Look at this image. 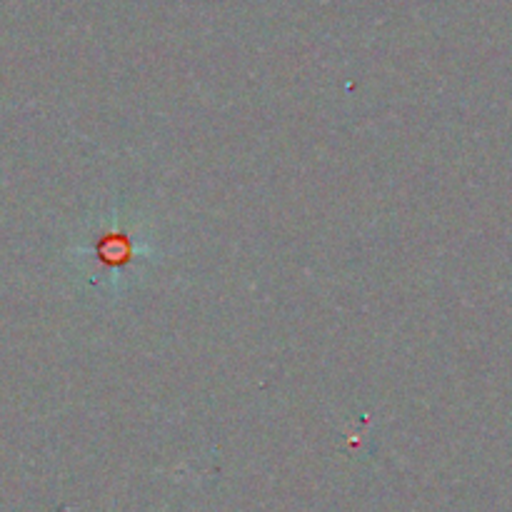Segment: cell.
Returning <instances> with one entry per match:
<instances>
[{"label":"cell","mask_w":512,"mask_h":512,"mask_svg":"<svg viewBox=\"0 0 512 512\" xmlns=\"http://www.w3.org/2000/svg\"><path fill=\"white\" fill-rule=\"evenodd\" d=\"M150 245L138 238L130 225L103 223L95 233L80 243L75 250L80 260L88 265V280L98 285H118L123 275L133 273L140 260L148 258Z\"/></svg>","instance_id":"1"}]
</instances>
